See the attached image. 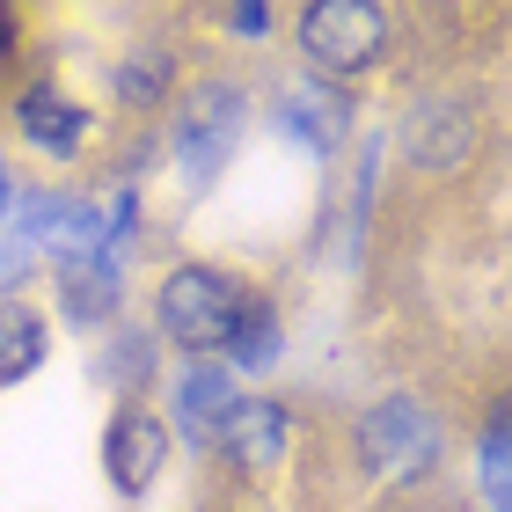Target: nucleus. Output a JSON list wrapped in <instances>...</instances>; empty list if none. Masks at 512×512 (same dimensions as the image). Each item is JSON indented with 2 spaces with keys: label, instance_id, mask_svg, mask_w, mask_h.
<instances>
[{
  "label": "nucleus",
  "instance_id": "nucleus-1",
  "mask_svg": "<svg viewBox=\"0 0 512 512\" xmlns=\"http://www.w3.org/2000/svg\"><path fill=\"white\" fill-rule=\"evenodd\" d=\"M242 300H249V286L235 271L176 264L169 278H161L154 315H161V330H169V344H183V352H220L227 330H235V315H242Z\"/></svg>",
  "mask_w": 512,
  "mask_h": 512
},
{
  "label": "nucleus",
  "instance_id": "nucleus-2",
  "mask_svg": "<svg viewBox=\"0 0 512 512\" xmlns=\"http://www.w3.org/2000/svg\"><path fill=\"white\" fill-rule=\"evenodd\" d=\"M300 52L315 59V74H366L388 52V15L374 0H315L300 15Z\"/></svg>",
  "mask_w": 512,
  "mask_h": 512
},
{
  "label": "nucleus",
  "instance_id": "nucleus-3",
  "mask_svg": "<svg viewBox=\"0 0 512 512\" xmlns=\"http://www.w3.org/2000/svg\"><path fill=\"white\" fill-rule=\"evenodd\" d=\"M242 110H249V96H242L235 81H205L198 96L183 103V118L169 132L183 183H198V191H205V183L227 169V154H235V139H242Z\"/></svg>",
  "mask_w": 512,
  "mask_h": 512
},
{
  "label": "nucleus",
  "instance_id": "nucleus-4",
  "mask_svg": "<svg viewBox=\"0 0 512 512\" xmlns=\"http://www.w3.org/2000/svg\"><path fill=\"white\" fill-rule=\"evenodd\" d=\"M359 454H366V469L388 476V483H417L439 461V425L417 403H403V395H388V403L366 410V425H359Z\"/></svg>",
  "mask_w": 512,
  "mask_h": 512
},
{
  "label": "nucleus",
  "instance_id": "nucleus-5",
  "mask_svg": "<svg viewBox=\"0 0 512 512\" xmlns=\"http://www.w3.org/2000/svg\"><path fill=\"white\" fill-rule=\"evenodd\" d=\"M169 469V417H154L147 403H125L103 432V476L118 498H147L154 476Z\"/></svg>",
  "mask_w": 512,
  "mask_h": 512
},
{
  "label": "nucleus",
  "instance_id": "nucleus-6",
  "mask_svg": "<svg viewBox=\"0 0 512 512\" xmlns=\"http://www.w3.org/2000/svg\"><path fill=\"white\" fill-rule=\"evenodd\" d=\"M22 235L37 249H52L66 271L110 256V227H103V213L88 198H22Z\"/></svg>",
  "mask_w": 512,
  "mask_h": 512
},
{
  "label": "nucleus",
  "instance_id": "nucleus-7",
  "mask_svg": "<svg viewBox=\"0 0 512 512\" xmlns=\"http://www.w3.org/2000/svg\"><path fill=\"white\" fill-rule=\"evenodd\" d=\"M286 439H293V417L286 403H271V395H235L220 417V447L242 461L249 476H271L278 461H286Z\"/></svg>",
  "mask_w": 512,
  "mask_h": 512
},
{
  "label": "nucleus",
  "instance_id": "nucleus-8",
  "mask_svg": "<svg viewBox=\"0 0 512 512\" xmlns=\"http://www.w3.org/2000/svg\"><path fill=\"white\" fill-rule=\"evenodd\" d=\"M15 125H22V139H30L37 154L74 161L81 139H88V110L74 96H59L52 81H37V88H22V96H15Z\"/></svg>",
  "mask_w": 512,
  "mask_h": 512
},
{
  "label": "nucleus",
  "instance_id": "nucleus-9",
  "mask_svg": "<svg viewBox=\"0 0 512 512\" xmlns=\"http://www.w3.org/2000/svg\"><path fill=\"white\" fill-rule=\"evenodd\" d=\"M227 403H235V374L213 366V359H191L183 381H176V432L183 439H220Z\"/></svg>",
  "mask_w": 512,
  "mask_h": 512
},
{
  "label": "nucleus",
  "instance_id": "nucleus-10",
  "mask_svg": "<svg viewBox=\"0 0 512 512\" xmlns=\"http://www.w3.org/2000/svg\"><path fill=\"white\" fill-rule=\"evenodd\" d=\"M44 352H52V330H44V315L30 300H0V388L8 381H30Z\"/></svg>",
  "mask_w": 512,
  "mask_h": 512
},
{
  "label": "nucleus",
  "instance_id": "nucleus-11",
  "mask_svg": "<svg viewBox=\"0 0 512 512\" xmlns=\"http://www.w3.org/2000/svg\"><path fill=\"white\" fill-rule=\"evenodd\" d=\"M220 352H227V374H235V366H242V374H264V366L278 359V308H271V300H242V315H235V330H227V344H220Z\"/></svg>",
  "mask_w": 512,
  "mask_h": 512
},
{
  "label": "nucleus",
  "instance_id": "nucleus-12",
  "mask_svg": "<svg viewBox=\"0 0 512 512\" xmlns=\"http://www.w3.org/2000/svg\"><path fill=\"white\" fill-rule=\"evenodd\" d=\"M278 132H293V139H308L315 154H330L344 139V103L330 96V88H293L286 110H278Z\"/></svg>",
  "mask_w": 512,
  "mask_h": 512
},
{
  "label": "nucleus",
  "instance_id": "nucleus-13",
  "mask_svg": "<svg viewBox=\"0 0 512 512\" xmlns=\"http://www.w3.org/2000/svg\"><path fill=\"white\" fill-rule=\"evenodd\" d=\"M169 81H176V66H169V52H154V44H139V52L110 74V88H118V103H132V110H154V103H169Z\"/></svg>",
  "mask_w": 512,
  "mask_h": 512
},
{
  "label": "nucleus",
  "instance_id": "nucleus-14",
  "mask_svg": "<svg viewBox=\"0 0 512 512\" xmlns=\"http://www.w3.org/2000/svg\"><path fill=\"white\" fill-rule=\"evenodd\" d=\"M66 315L96 322V315H118V264H74L66 271Z\"/></svg>",
  "mask_w": 512,
  "mask_h": 512
},
{
  "label": "nucleus",
  "instance_id": "nucleus-15",
  "mask_svg": "<svg viewBox=\"0 0 512 512\" xmlns=\"http://www.w3.org/2000/svg\"><path fill=\"white\" fill-rule=\"evenodd\" d=\"M483 491H491V512H505V417L483 439Z\"/></svg>",
  "mask_w": 512,
  "mask_h": 512
},
{
  "label": "nucleus",
  "instance_id": "nucleus-16",
  "mask_svg": "<svg viewBox=\"0 0 512 512\" xmlns=\"http://www.w3.org/2000/svg\"><path fill=\"white\" fill-rule=\"evenodd\" d=\"M235 30L242 37H264L271 30V8H235Z\"/></svg>",
  "mask_w": 512,
  "mask_h": 512
},
{
  "label": "nucleus",
  "instance_id": "nucleus-17",
  "mask_svg": "<svg viewBox=\"0 0 512 512\" xmlns=\"http://www.w3.org/2000/svg\"><path fill=\"white\" fill-rule=\"evenodd\" d=\"M8 59H15V15L0 8V66H8Z\"/></svg>",
  "mask_w": 512,
  "mask_h": 512
},
{
  "label": "nucleus",
  "instance_id": "nucleus-18",
  "mask_svg": "<svg viewBox=\"0 0 512 512\" xmlns=\"http://www.w3.org/2000/svg\"><path fill=\"white\" fill-rule=\"evenodd\" d=\"M0 205H8V169H0Z\"/></svg>",
  "mask_w": 512,
  "mask_h": 512
}]
</instances>
